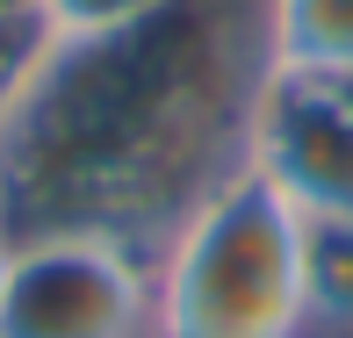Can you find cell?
I'll return each instance as SVG.
<instances>
[{"instance_id": "obj_2", "label": "cell", "mask_w": 353, "mask_h": 338, "mask_svg": "<svg viewBox=\"0 0 353 338\" xmlns=\"http://www.w3.org/2000/svg\"><path fill=\"white\" fill-rule=\"evenodd\" d=\"M152 338H310V223L252 166L152 252Z\"/></svg>"}, {"instance_id": "obj_5", "label": "cell", "mask_w": 353, "mask_h": 338, "mask_svg": "<svg viewBox=\"0 0 353 338\" xmlns=\"http://www.w3.org/2000/svg\"><path fill=\"white\" fill-rule=\"evenodd\" d=\"M267 65L346 79L353 72V0H267Z\"/></svg>"}, {"instance_id": "obj_10", "label": "cell", "mask_w": 353, "mask_h": 338, "mask_svg": "<svg viewBox=\"0 0 353 338\" xmlns=\"http://www.w3.org/2000/svg\"><path fill=\"white\" fill-rule=\"evenodd\" d=\"M22 8H43V0H0V14H22Z\"/></svg>"}, {"instance_id": "obj_4", "label": "cell", "mask_w": 353, "mask_h": 338, "mask_svg": "<svg viewBox=\"0 0 353 338\" xmlns=\"http://www.w3.org/2000/svg\"><path fill=\"white\" fill-rule=\"evenodd\" d=\"M245 166L303 223H353V101L339 79L267 65L245 116Z\"/></svg>"}, {"instance_id": "obj_1", "label": "cell", "mask_w": 353, "mask_h": 338, "mask_svg": "<svg viewBox=\"0 0 353 338\" xmlns=\"http://www.w3.org/2000/svg\"><path fill=\"white\" fill-rule=\"evenodd\" d=\"M267 79V8L166 0L108 36H58L51 65L0 123V231H101L159 252L231 166Z\"/></svg>"}, {"instance_id": "obj_11", "label": "cell", "mask_w": 353, "mask_h": 338, "mask_svg": "<svg viewBox=\"0 0 353 338\" xmlns=\"http://www.w3.org/2000/svg\"><path fill=\"white\" fill-rule=\"evenodd\" d=\"M339 94H346V101H353V72H346V79H339Z\"/></svg>"}, {"instance_id": "obj_3", "label": "cell", "mask_w": 353, "mask_h": 338, "mask_svg": "<svg viewBox=\"0 0 353 338\" xmlns=\"http://www.w3.org/2000/svg\"><path fill=\"white\" fill-rule=\"evenodd\" d=\"M0 338H152V252L101 231L14 237Z\"/></svg>"}, {"instance_id": "obj_7", "label": "cell", "mask_w": 353, "mask_h": 338, "mask_svg": "<svg viewBox=\"0 0 353 338\" xmlns=\"http://www.w3.org/2000/svg\"><path fill=\"white\" fill-rule=\"evenodd\" d=\"M58 51V29L43 8H22V14H0V123L22 108V94L37 87V72L51 65Z\"/></svg>"}, {"instance_id": "obj_6", "label": "cell", "mask_w": 353, "mask_h": 338, "mask_svg": "<svg viewBox=\"0 0 353 338\" xmlns=\"http://www.w3.org/2000/svg\"><path fill=\"white\" fill-rule=\"evenodd\" d=\"M310 331L353 338V223H310Z\"/></svg>"}, {"instance_id": "obj_9", "label": "cell", "mask_w": 353, "mask_h": 338, "mask_svg": "<svg viewBox=\"0 0 353 338\" xmlns=\"http://www.w3.org/2000/svg\"><path fill=\"white\" fill-rule=\"evenodd\" d=\"M8 260H14V237L0 231V295H8Z\"/></svg>"}, {"instance_id": "obj_8", "label": "cell", "mask_w": 353, "mask_h": 338, "mask_svg": "<svg viewBox=\"0 0 353 338\" xmlns=\"http://www.w3.org/2000/svg\"><path fill=\"white\" fill-rule=\"evenodd\" d=\"M166 0H43L58 36H108V29H130L144 14H159Z\"/></svg>"}]
</instances>
